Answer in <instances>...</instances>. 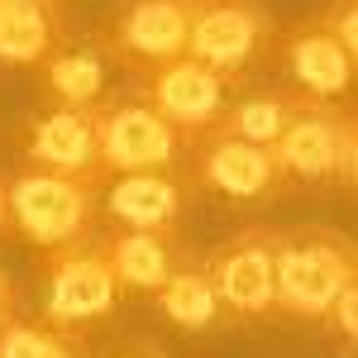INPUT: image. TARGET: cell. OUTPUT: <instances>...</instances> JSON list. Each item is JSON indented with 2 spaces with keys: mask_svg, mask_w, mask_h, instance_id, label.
<instances>
[{
  "mask_svg": "<svg viewBox=\"0 0 358 358\" xmlns=\"http://www.w3.org/2000/svg\"><path fill=\"white\" fill-rule=\"evenodd\" d=\"M277 320L320 325L344 287L358 282V248L325 224H277Z\"/></svg>",
  "mask_w": 358,
  "mask_h": 358,
  "instance_id": "1",
  "label": "cell"
},
{
  "mask_svg": "<svg viewBox=\"0 0 358 358\" xmlns=\"http://www.w3.org/2000/svg\"><path fill=\"white\" fill-rule=\"evenodd\" d=\"M101 182L106 177H72L24 163L15 177H5V229L38 253L72 244L101 220Z\"/></svg>",
  "mask_w": 358,
  "mask_h": 358,
  "instance_id": "2",
  "label": "cell"
},
{
  "mask_svg": "<svg viewBox=\"0 0 358 358\" xmlns=\"http://www.w3.org/2000/svg\"><path fill=\"white\" fill-rule=\"evenodd\" d=\"M287 187L306 192H354L358 182V120L349 101H296L292 124L273 143Z\"/></svg>",
  "mask_w": 358,
  "mask_h": 358,
  "instance_id": "3",
  "label": "cell"
},
{
  "mask_svg": "<svg viewBox=\"0 0 358 358\" xmlns=\"http://www.w3.org/2000/svg\"><path fill=\"white\" fill-rule=\"evenodd\" d=\"M277 53V24L263 0H196L187 29V57L206 62L224 82H253Z\"/></svg>",
  "mask_w": 358,
  "mask_h": 358,
  "instance_id": "4",
  "label": "cell"
},
{
  "mask_svg": "<svg viewBox=\"0 0 358 358\" xmlns=\"http://www.w3.org/2000/svg\"><path fill=\"white\" fill-rule=\"evenodd\" d=\"M120 301H124V292L115 282L106 239L96 229L43 253V320L48 325L86 334L106 315H115Z\"/></svg>",
  "mask_w": 358,
  "mask_h": 358,
  "instance_id": "5",
  "label": "cell"
},
{
  "mask_svg": "<svg viewBox=\"0 0 358 358\" xmlns=\"http://www.w3.org/2000/svg\"><path fill=\"white\" fill-rule=\"evenodd\" d=\"M277 224H248L224 244L201 253L215 282L224 325H273L277 320Z\"/></svg>",
  "mask_w": 358,
  "mask_h": 358,
  "instance_id": "6",
  "label": "cell"
},
{
  "mask_svg": "<svg viewBox=\"0 0 358 358\" xmlns=\"http://www.w3.org/2000/svg\"><path fill=\"white\" fill-rule=\"evenodd\" d=\"M192 134H182L148 101L124 96L101 106V172H182Z\"/></svg>",
  "mask_w": 358,
  "mask_h": 358,
  "instance_id": "7",
  "label": "cell"
},
{
  "mask_svg": "<svg viewBox=\"0 0 358 358\" xmlns=\"http://www.w3.org/2000/svg\"><path fill=\"white\" fill-rule=\"evenodd\" d=\"M192 10H196V0H120L96 38L106 43L115 67L143 77V72H153V67L187 53Z\"/></svg>",
  "mask_w": 358,
  "mask_h": 358,
  "instance_id": "8",
  "label": "cell"
},
{
  "mask_svg": "<svg viewBox=\"0 0 358 358\" xmlns=\"http://www.w3.org/2000/svg\"><path fill=\"white\" fill-rule=\"evenodd\" d=\"M187 177H192V187H206L224 201H277L287 192L273 148L220 134V129H206L192 138Z\"/></svg>",
  "mask_w": 358,
  "mask_h": 358,
  "instance_id": "9",
  "label": "cell"
},
{
  "mask_svg": "<svg viewBox=\"0 0 358 358\" xmlns=\"http://www.w3.org/2000/svg\"><path fill=\"white\" fill-rule=\"evenodd\" d=\"M134 96L148 101L158 115H167L182 134L196 138V134H206V129L220 124L224 106L234 101V86L224 82L220 72H210L206 62L182 53V57H172V62H163V67L134 77Z\"/></svg>",
  "mask_w": 358,
  "mask_h": 358,
  "instance_id": "10",
  "label": "cell"
},
{
  "mask_svg": "<svg viewBox=\"0 0 358 358\" xmlns=\"http://www.w3.org/2000/svg\"><path fill=\"white\" fill-rule=\"evenodd\" d=\"M106 106V101H101ZM101 106H53L20 124V158L29 167L106 177L101 172Z\"/></svg>",
  "mask_w": 358,
  "mask_h": 358,
  "instance_id": "11",
  "label": "cell"
},
{
  "mask_svg": "<svg viewBox=\"0 0 358 358\" xmlns=\"http://www.w3.org/2000/svg\"><path fill=\"white\" fill-rule=\"evenodd\" d=\"M192 192L187 172H115L101 182V215L110 229H182Z\"/></svg>",
  "mask_w": 358,
  "mask_h": 358,
  "instance_id": "12",
  "label": "cell"
},
{
  "mask_svg": "<svg viewBox=\"0 0 358 358\" xmlns=\"http://www.w3.org/2000/svg\"><path fill=\"white\" fill-rule=\"evenodd\" d=\"M277 62L287 72V86L310 101H349L358 72V53H349L320 20H301L287 34H277Z\"/></svg>",
  "mask_w": 358,
  "mask_h": 358,
  "instance_id": "13",
  "label": "cell"
},
{
  "mask_svg": "<svg viewBox=\"0 0 358 358\" xmlns=\"http://www.w3.org/2000/svg\"><path fill=\"white\" fill-rule=\"evenodd\" d=\"M101 239H106V258L115 268L120 292H138V296H153L167 277L182 273L196 258L182 229H110Z\"/></svg>",
  "mask_w": 358,
  "mask_h": 358,
  "instance_id": "14",
  "label": "cell"
},
{
  "mask_svg": "<svg viewBox=\"0 0 358 358\" xmlns=\"http://www.w3.org/2000/svg\"><path fill=\"white\" fill-rule=\"evenodd\" d=\"M67 38L62 0H0V62L43 67V57Z\"/></svg>",
  "mask_w": 358,
  "mask_h": 358,
  "instance_id": "15",
  "label": "cell"
},
{
  "mask_svg": "<svg viewBox=\"0 0 358 358\" xmlns=\"http://www.w3.org/2000/svg\"><path fill=\"white\" fill-rule=\"evenodd\" d=\"M110 53L101 38H77V43H57L43 57V86L53 106H101L106 86H110Z\"/></svg>",
  "mask_w": 358,
  "mask_h": 358,
  "instance_id": "16",
  "label": "cell"
},
{
  "mask_svg": "<svg viewBox=\"0 0 358 358\" xmlns=\"http://www.w3.org/2000/svg\"><path fill=\"white\" fill-rule=\"evenodd\" d=\"M153 301H158L167 325H177V330H187V334H206V330H220L224 325L220 296H215V282L206 273L201 253H196L182 273L167 277L163 287L153 292Z\"/></svg>",
  "mask_w": 358,
  "mask_h": 358,
  "instance_id": "17",
  "label": "cell"
},
{
  "mask_svg": "<svg viewBox=\"0 0 358 358\" xmlns=\"http://www.w3.org/2000/svg\"><path fill=\"white\" fill-rule=\"evenodd\" d=\"M296 101H301V91H292V86H263V91H248L239 101H229L220 115V134H234V138H248V143H263V148H273L282 129L292 124V115H296Z\"/></svg>",
  "mask_w": 358,
  "mask_h": 358,
  "instance_id": "18",
  "label": "cell"
},
{
  "mask_svg": "<svg viewBox=\"0 0 358 358\" xmlns=\"http://www.w3.org/2000/svg\"><path fill=\"white\" fill-rule=\"evenodd\" d=\"M0 358H91L77 330H57L48 320H5L0 325Z\"/></svg>",
  "mask_w": 358,
  "mask_h": 358,
  "instance_id": "19",
  "label": "cell"
},
{
  "mask_svg": "<svg viewBox=\"0 0 358 358\" xmlns=\"http://www.w3.org/2000/svg\"><path fill=\"white\" fill-rule=\"evenodd\" d=\"M354 306H358V282L334 296V306L325 310V320H320V330L330 334V339H339L344 349H354V339H358V310Z\"/></svg>",
  "mask_w": 358,
  "mask_h": 358,
  "instance_id": "20",
  "label": "cell"
},
{
  "mask_svg": "<svg viewBox=\"0 0 358 358\" xmlns=\"http://www.w3.org/2000/svg\"><path fill=\"white\" fill-rule=\"evenodd\" d=\"M315 20L330 29V34L344 43V48H349V53H358V5H354V0H330Z\"/></svg>",
  "mask_w": 358,
  "mask_h": 358,
  "instance_id": "21",
  "label": "cell"
},
{
  "mask_svg": "<svg viewBox=\"0 0 358 358\" xmlns=\"http://www.w3.org/2000/svg\"><path fill=\"white\" fill-rule=\"evenodd\" d=\"M15 315H20V292H15L10 273L0 268V325H5V320H15Z\"/></svg>",
  "mask_w": 358,
  "mask_h": 358,
  "instance_id": "22",
  "label": "cell"
},
{
  "mask_svg": "<svg viewBox=\"0 0 358 358\" xmlns=\"http://www.w3.org/2000/svg\"><path fill=\"white\" fill-rule=\"evenodd\" d=\"M115 358H167V354L158 349V344H148V339H134V344H124Z\"/></svg>",
  "mask_w": 358,
  "mask_h": 358,
  "instance_id": "23",
  "label": "cell"
},
{
  "mask_svg": "<svg viewBox=\"0 0 358 358\" xmlns=\"http://www.w3.org/2000/svg\"><path fill=\"white\" fill-rule=\"evenodd\" d=\"M0 229H5V177H0Z\"/></svg>",
  "mask_w": 358,
  "mask_h": 358,
  "instance_id": "24",
  "label": "cell"
}]
</instances>
